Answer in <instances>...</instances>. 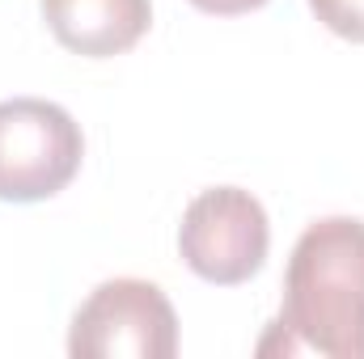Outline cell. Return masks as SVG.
I'll return each instance as SVG.
<instances>
[{
  "mask_svg": "<svg viewBox=\"0 0 364 359\" xmlns=\"http://www.w3.org/2000/svg\"><path fill=\"white\" fill-rule=\"evenodd\" d=\"M275 330L279 351L364 359V220L331 216L301 233Z\"/></svg>",
  "mask_w": 364,
  "mask_h": 359,
  "instance_id": "obj_1",
  "label": "cell"
},
{
  "mask_svg": "<svg viewBox=\"0 0 364 359\" xmlns=\"http://www.w3.org/2000/svg\"><path fill=\"white\" fill-rule=\"evenodd\" d=\"M85 157L73 114L43 97L0 101V199L38 203L77 178Z\"/></svg>",
  "mask_w": 364,
  "mask_h": 359,
  "instance_id": "obj_2",
  "label": "cell"
},
{
  "mask_svg": "<svg viewBox=\"0 0 364 359\" xmlns=\"http://www.w3.org/2000/svg\"><path fill=\"white\" fill-rule=\"evenodd\" d=\"M68 351L77 359H170L178 351V317L149 279H106L77 309Z\"/></svg>",
  "mask_w": 364,
  "mask_h": 359,
  "instance_id": "obj_3",
  "label": "cell"
},
{
  "mask_svg": "<svg viewBox=\"0 0 364 359\" xmlns=\"http://www.w3.org/2000/svg\"><path fill=\"white\" fill-rule=\"evenodd\" d=\"M272 245V224L263 203L242 186H216L191 199L182 211L178 250L182 263L208 283H246L263 267Z\"/></svg>",
  "mask_w": 364,
  "mask_h": 359,
  "instance_id": "obj_4",
  "label": "cell"
},
{
  "mask_svg": "<svg viewBox=\"0 0 364 359\" xmlns=\"http://www.w3.org/2000/svg\"><path fill=\"white\" fill-rule=\"evenodd\" d=\"M51 34L77 55H119L140 43L153 21L149 0H43Z\"/></svg>",
  "mask_w": 364,
  "mask_h": 359,
  "instance_id": "obj_5",
  "label": "cell"
},
{
  "mask_svg": "<svg viewBox=\"0 0 364 359\" xmlns=\"http://www.w3.org/2000/svg\"><path fill=\"white\" fill-rule=\"evenodd\" d=\"M309 4L326 30H335L339 38L364 43V0H309Z\"/></svg>",
  "mask_w": 364,
  "mask_h": 359,
  "instance_id": "obj_6",
  "label": "cell"
},
{
  "mask_svg": "<svg viewBox=\"0 0 364 359\" xmlns=\"http://www.w3.org/2000/svg\"><path fill=\"white\" fill-rule=\"evenodd\" d=\"M191 4H199L203 13H250V9H259V4H267V0H191Z\"/></svg>",
  "mask_w": 364,
  "mask_h": 359,
  "instance_id": "obj_7",
  "label": "cell"
}]
</instances>
